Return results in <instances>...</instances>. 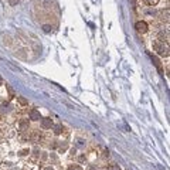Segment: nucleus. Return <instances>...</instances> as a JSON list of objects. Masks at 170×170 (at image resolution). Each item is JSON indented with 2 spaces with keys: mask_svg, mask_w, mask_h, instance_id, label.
I'll use <instances>...</instances> for the list:
<instances>
[{
  "mask_svg": "<svg viewBox=\"0 0 170 170\" xmlns=\"http://www.w3.org/2000/svg\"><path fill=\"white\" fill-rule=\"evenodd\" d=\"M68 170H82V167H80V166H71Z\"/></svg>",
  "mask_w": 170,
  "mask_h": 170,
  "instance_id": "nucleus-14",
  "label": "nucleus"
},
{
  "mask_svg": "<svg viewBox=\"0 0 170 170\" xmlns=\"http://www.w3.org/2000/svg\"><path fill=\"white\" fill-rule=\"evenodd\" d=\"M17 101L20 102L21 105H27V103H29V101H27L26 98H23V97H17Z\"/></svg>",
  "mask_w": 170,
  "mask_h": 170,
  "instance_id": "nucleus-8",
  "label": "nucleus"
},
{
  "mask_svg": "<svg viewBox=\"0 0 170 170\" xmlns=\"http://www.w3.org/2000/svg\"><path fill=\"white\" fill-rule=\"evenodd\" d=\"M150 58H152L153 64H154V65H156V67H157V69H159V71H160V72H162V65H160V61H159V60H157V58H156V57H154V55H150Z\"/></svg>",
  "mask_w": 170,
  "mask_h": 170,
  "instance_id": "nucleus-6",
  "label": "nucleus"
},
{
  "mask_svg": "<svg viewBox=\"0 0 170 170\" xmlns=\"http://www.w3.org/2000/svg\"><path fill=\"white\" fill-rule=\"evenodd\" d=\"M51 29H52V27H51V26H48V24L43 26V31H44V33H50V31H51Z\"/></svg>",
  "mask_w": 170,
  "mask_h": 170,
  "instance_id": "nucleus-10",
  "label": "nucleus"
},
{
  "mask_svg": "<svg viewBox=\"0 0 170 170\" xmlns=\"http://www.w3.org/2000/svg\"><path fill=\"white\" fill-rule=\"evenodd\" d=\"M153 50L156 51L159 55H162V57H169V44L166 43L165 44V41H160V40H157V41H154L153 43Z\"/></svg>",
  "mask_w": 170,
  "mask_h": 170,
  "instance_id": "nucleus-1",
  "label": "nucleus"
},
{
  "mask_svg": "<svg viewBox=\"0 0 170 170\" xmlns=\"http://www.w3.org/2000/svg\"><path fill=\"white\" fill-rule=\"evenodd\" d=\"M52 126V119L51 118H41V128L43 129H50Z\"/></svg>",
  "mask_w": 170,
  "mask_h": 170,
  "instance_id": "nucleus-3",
  "label": "nucleus"
},
{
  "mask_svg": "<svg viewBox=\"0 0 170 170\" xmlns=\"http://www.w3.org/2000/svg\"><path fill=\"white\" fill-rule=\"evenodd\" d=\"M145 3L149 4V6H156L159 3V0H145Z\"/></svg>",
  "mask_w": 170,
  "mask_h": 170,
  "instance_id": "nucleus-9",
  "label": "nucleus"
},
{
  "mask_svg": "<svg viewBox=\"0 0 170 170\" xmlns=\"http://www.w3.org/2000/svg\"><path fill=\"white\" fill-rule=\"evenodd\" d=\"M16 3H18V0H10V4H12V6L16 4Z\"/></svg>",
  "mask_w": 170,
  "mask_h": 170,
  "instance_id": "nucleus-16",
  "label": "nucleus"
},
{
  "mask_svg": "<svg viewBox=\"0 0 170 170\" xmlns=\"http://www.w3.org/2000/svg\"><path fill=\"white\" fill-rule=\"evenodd\" d=\"M9 102H3L1 105H0V114H4V112H7L9 111Z\"/></svg>",
  "mask_w": 170,
  "mask_h": 170,
  "instance_id": "nucleus-5",
  "label": "nucleus"
},
{
  "mask_svg": "<svg viewBox=\"0 0 170 170\" xmlns=\"http://www.w3.org/2000/svg\"><path fill=\"white\" fill-rule=\"evenodd\" d=\"M20 126H21V129H26V128L29 126V122H26V120H24V122H21V125H20Z\"/></svg>",
  "mask_w": 170,
  "mask_h": 170,
  "instance_id": "nucleus-13",
  "label": "nucleus"
},
{
  "mask_svg": "<svg viewBox=\"0 0 170 170\" xmlns=\"http://www.w3.org/2000/svg\"><path fill=\"white\" fill-rule=\"evenodd\" d=\"M30 119H31V120H40V119H41L40 111H37V109H31V111H30Z\"/></svg>",
  "mask_w": 170,
  "mask_h": 170,
  "instance_id": "nucleus-4",
  "label": "nucleus"
},
{
  "mask_svg": "<svg viewBox=\"0 0 170 170\" xmlns=\"http://www.w3.org/2000/svg\"><path fill=\"white\" fill-rule=\"evenodd\" d=\"M6 86H7V89H9V94H10V97H14V91H13V89H12L9 85H6Z\"/></svg>",
  "mask_w": 170,
  "mask_h": 170,
  "instance_id": "nucleus-12",
  "label": "nucleus"
},
{
  "mask_svg": "<svg viewBox=\"0 0 170 170\" xmlns=\"http://www.w3.org/2000/svg\"><path fill=\"white\" fill-rule=\"evenodd\" d=\"M1 85H3V78L0 77V86H1Z\"/></svg>",
  "mask_w": 170,
  "mask_h": 170,
  "instance_id": "nucleus-17",
  "label": "nucleus"
},
{
  "mask_svg": "<svg viewBox=\"0 0 170 170\" xmlns=\"http://www.w3.org/2000/svg\"><path fill=\"white\" fill-rule=\"evenodd\" d=\"M135 29H136L137 33H146L148 29H149V26H148L146 21H137V23L135 24Z\"/></svg>",
  "mask_w": 170,
  "mask_h": 170,
  "instance_id": "nucleus-2",
  "label": "nucleus"
},
{
  "mask_svg": "<svg viewBox=\"0 0 170 170\" xmlns=\"http://www.w3.org/2000/svg\"><path fill=\"white\" fill-rule=\"evenodd\" d=\"M78 146H84V140L82 139H78V143H77Z\"/></svg>",
  "mask_w": 170,
  "mask_h": 170,
  "instance_id": "nucleus-15",
  "label": "nucleus"
},
{
  "mask_svg": "<svg viewBox=\"0 0 170 170\" xmlns=\"http://www.w3.org/2000/svg\"><path fill=\"white\" fill-rule=\"evenodd\" d=\"M63 131H64V126H63V125H60V123H58V125H55V126H54V133H55V135H60Z\"/></svg>",
  "mask_w": 170,
  "mask_h": 170,
  "instance_id": "nucleus-7",
  "label": "nucleus"
},
{
  "mask_svg": "<svg viewBox=\"0 0 170 170\" xmlns=\"http://www.w3.org/2000/svg\"><path fill=\"white\" fill-rule=\"evenodd\" d=\"M108 170H122V169L119 167L118 165H112V166H109V169Z\"/></svg>",
  "mask_w": 170,
  "mask_h": 170,
  "instance_id": "nucleus-11",
  "label": "nucleus"
}]
</instances>
